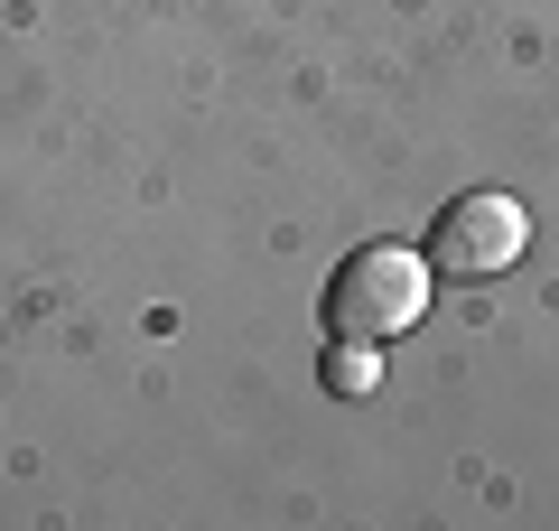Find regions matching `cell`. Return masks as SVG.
<instances>
[{
	"label": "cell",
	"instance_id": "1",
	"mask_svg": "<svg viewBox=\"0 0 559 531\" xmlns=\"http://www.w3.org/2000/svg\"><path fill=\"white\" fill-rule=\"evenodd\" d=\"M429 252H411V243H364V252L336 261V280H326V335H355V345H382V335L419 327L429 317Z\"/></svg>",
	"mask_w": 559,
	"mask_h": 531
},
{
	"label": "cell",
	"instance_id": "2",
	"mask_svg": "<svg viewBox=\"0 0 559 531\" xmlns=\"http://www.w3.org/2000/svg\"><path fill=\"white\" fill-rule=\"evenodd\" d=\"M522 252H532V215L513 197H495V187L439 205V224H429V271L439 280H503Z\"/></svg>",
	"mask_w": 559,
	"mask_h": 531
},
{
	"label": "cell",
	"instance_id": "3",
	"mask_svg": "<svg viewBox=\"0 0 559 531\" xmlns=\"http://www.w3.org/2000/svg\"><path fill=\"white\" fill-rule=\"evenodd\" d=\"M373 345H355V335H336V345H326V392H345V401H364L373 392Z\"/></svg>",
	"mask_w": 559,
	"mask_h": 531
}]
</instances>
